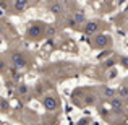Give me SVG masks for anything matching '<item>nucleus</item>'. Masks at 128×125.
<instances>
[{
    "label": "nucleus",
    "mask_w": 128,
    "mask_h": 125,
    "mask_svg": "<svg viewBox=\"0 0 128 125\" xmlns=\"http://www.w3.org/2000/svg\"><path fill=\"white\" fill-rule=\"evenodd\" d=\"M39 34H42V28L39 25H31L28 28V36H31V38H38Z\"/></svg>",
    "instance_id": "20e7f679"
},
{
    "label": "nucleus",
    "mask_w": 128,
    "mask_h": 125,
    "mask_svg": "<svg viewBox=\"0 0 128 125\" xmlns=\"http://www.w3.org/2000/svg\"><path fill=\"white\" fill-rule=\"evenodd\" d=\"M12 63L15 65V68H23V67H26V59L21 55V54H13L12 55Z\"/></svg>",
    "instance_id": "f03ea898"
},
{
    "label": "nucleus",
    "mask_w": 128,
    "mask_h": 125,
    "mask_svg": "<svg viewBox=\"0 0 128 125\" xmlns=\"http://www.w3.org/2000/svg\"><path fill=\"white\" fill-rule=\"evenodd\" d=\"M114 93H115V91H114L112 88H107V89L104 91V94H106V96H109V97H112V96H114Z\"/></svg>",
    "instance_id": "ddd939ff"
},
{
    "label": "nucleus",
    "mask_w": 128,
    "mask_h": 125,
    "mask_svg": "<svg viewBox=\"0 0 128 125\" xmlns=\"http://www.w3.org/2000/svg\"><path fill=\"white\" fill-rule=\"evenodd\" d=\"M115 76H117V72H115V70H112V72H110V75H109V80L115 78Z\"/></svg>",
    "instance_id": "2eb2a0df"
},
{
    "label": "nucleus",
    "mask_w": 128,
    "mask_h": 125,
    "mask_svg": "<svg viewBox=\"0 0 128 125\" xmlns=\"http://www.w3.org/2000/svg\"><path fill=\"white\" fill-rule=\"evenodd\" d=\"M110 104H112V107H114L115 112H120V109L123 107V99L122 97H114V99L110 101Z\"/></svg>",
    "instance_id": "423d86ee"
},
{
    "label": "nucleus",
    "mask_w": 128,
    "mask_h": 125,
    "mask_svg": "<svg viewBox=\"0 0 128 125\" xmlns=\"http://www.w3.org/2000/svg\"><path fill=\"white\" fill-rule=\"evenodd\" d=\"M94 101H96V97H94V96H88L86 101H84V104H88V106H89V104H92Z\"/></svg>",
    "instance_id": "4468645a"
},
{
    "label": "nucleus",
    "mask_w": 128,
    "mask_h": 125,
    "mask_svg": "<svg viewBox=\"0 0 128 125\" xmlns=\"http://www.w3.org/2000/svg\"><path fill=\"white\" fill-rule=\"evenodd\" d=\"M18 93H20V94H26V93H28V86H26V84H20Z\"/></svg>",
    "instance_id": "9b49d317"
},
{
    "label": "nucleus",
    "mask_w": 128,
    "mask_h": 125,
    "mask_svg": "<svg viewBox=\"0 0 128 125\" xmlns=\"http://www.w3.org/2000/svg\"><path fill=\"white\" fill-rule=\"evenodd\" d=\"M55 33H57V29L52 28V26H47V28H46V36H47V38H52V36H55Z\"/></svg>",
    "instance_id": "9d476101"
},
{
    "label": "nucleus",
    "mask_w": 128,
    "mask_h": 125,
    "mask_svg": "<svg viewBox=\"0 0 128 125\" xmlns=\"http://www.w3.org/2000/svg\"><path fill=\"white\" fill-rule=\"evenodd\" d=\"M68 26H76V23H75V20H73V18L68 20Z\"/></svg>",
    "instance_id": "dca6fc26"
},
{
    "label": "nucleus",
    "mask_w": 128,
    "mask_h": 125,
    "mask_svg": "<svg viewBox=\"0 0 128 125\" xmlns=\"http://www.w3.org/2000/svg\"><path fill=\"white\" fill-rule=\"evenodd\" d=\"M3 70H5V62L0 60V72H3Z\"/></svg>",
    "instance_id": "f3484780"
},
{
    "label": "nucleus",
    "mask_w": 128,
    "mask_h": 125,
    "mask_svg": "<svg viewBox=\"0 0 128 125\" xmlns=\"http://www.w3.org/2000/svg\"><path fill=\"white\" fill-rule=\"evenodd\" d=\"M120 96H122V99H126V86H122V89H118Z\"/></svg>",
    "instance_id": "f8f14e48"
},
{
    "label": "nucleus",
    "mask_w": 128,
    "mask_h": 125,
    "mask_svg": "<svg viewBox=\"0 0 128 125\" xmlns=\"http://www.w3.org/2000/svg\"><path fill=\"white\" fill-rule=\"evenodd\" d=\"M73 20H75L76 25H81V23H84V21H86V16H84V13H83V12H78V13H75Z\"/></svg>",
    "instance_id": "0eeeda50"
},
{
    "label": "nucleus",
    "mask_w": 128,
    "mask_h": 125,
    "mask_svg": "<svg viewBox=\"0 0 128 125\" xmlns=\"http://www.w3.org/2000/svg\"><path fill=\"white\" fill-rule=\"evenodd\" d=\"M44 106H46L47 110H55L57 107H58V101H57L55 97L49 96V97H46V99H44Z\"/></svg>",
    "instance_id": "7ed1b4c3"
},
{
    "label": "nucleus",
    "mask_w": 128,
    "mask_h": 125,
    "mask_svg": "<svg viewBox=\"0 0 128 125\" xmlns=\"http://www.w3.org/2000/svg\"><path fill=\"white\" fill-rule=\"evenodd\" d=\"M107 44H109V36H106V34H96L94 36V46L97 49H104Z\"/></svg>",
    "instance_id": "f257e3e1"
},
{
    "label": "nucleus",
    "mask_w": 128,
    "mask_h": 125,
    "mask_svg": "<svg viewBox=\"0 0 128 125\" xmlns=\"http://www.w3.org/2000/svg\"><path fill=\"white\" fill-rule=\"evenodd\" d=\"M26 5H28V0H15V8L18 12H23L26 8Z\"/></svg>",
    "instance_id": "6e6552de"
},
{
    "label": "nucleus",
    "mask_w": 128,
    "mask_h": 125,
    "mask_svg": "<svg viewBox=\"0 0 128 125\" xmlns=\"http://www.w3.org/2000/svg\"><path fill=\"white\" fill-rule=\"evenodd\" d=\"M50 12L55 13V15H60V13H62V7H60L58 3H54V5L50 7Z\"/></svg>",
    "instance_id": "1a4fd4ad"
},
{
    "label": "nucleus",
    "mask_w": 128,
    "mask_h": 125,
    "mask_svg": "<svg viewBox=\"0 0 128 125\" xmlns=\"http://www.w3.org/2000/svg\"><path fill=\"white\" fill-rule=\"evenodd\" d=\"M97 29H99V23L97 21H88L86 23V28H84L86 34H94Z\"/></svg>",
    "instance_id": "39448f33"
}]
</instances>
